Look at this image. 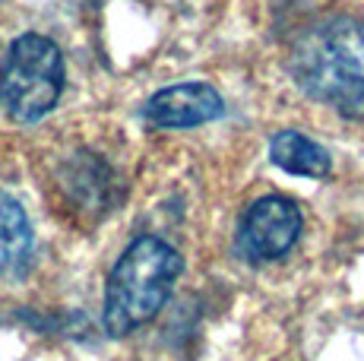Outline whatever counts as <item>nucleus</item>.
<instances>
[{
	"mask_svg": "<svg viewBox=\"0 0 364 361\" xmlns=\"http://www.w3.org/2000/svg\"><path fill=\"white\" fill-rule=\"evenodd\" d=\"M295 76L307 95L364 121V23L330 19L295 48Z\"/></svg>",
	"mask_w": 364,
	"mask_h": 361,
	"instance_id": "1",
	"label": "nucleus"
},
{
	"mask_svg": "<svg viewBox=\"0 0 364 361\" xmlns=\"http://www.w3.org/2000/svg\"><path fill=\"white\" fill-rule=\"evenodd\" d=\"M184 260L168 241L143 235L117 257L105 286V330L127 336L165 308Z\"/></svg>",
	"mask_w": 364,
	"mask_h": 361,
	"instance_id": "2",
	"label": "nucleus"
},
{
	"mask_svg": "<svg viewBox=\"0 0 364 361\" xmlns=\"http://www.w3.org/2000/svg\"><path fill=\"white\" fill-rule=\"evenodd\" d=\"M64 92V54L51 38L26 32L0 67V105L19 124L41 121Z\"/></svg>",
	"mask_w": 364,
	"mask_h": 361,
	"instance_id": "3",
	"label": "nucleus"
},
{
	"mask_svg": "<svg viewBox=\"0 0 364 361\" xmlns=\"http://www.w3.org/2000/svg\"><path fill=\"white\" fill-rule=\"evenodd\" d=\"M301 235V210L289 197H263L244 212L237 244L250 263L279 260Z\"/></svg>",
	"mask_w": 364,
	"mask_h": 361,
	"instance_id": "4",
	"label": "nucleus"
},
{
	"mask_svg": "<svg viewBox=\"0 0 364 361\" xmlns=\"http://www.w3.org/2000/svg\"><path fill=\"white\" fill-rule=\"evenodd\" d=\"M222 114H225V102L209 82H178V86L159 89L143 108L146 121L162 130L200 127Z\"/></svg>",
	"mask_w": 364,
	"mask_h": 361,
	"instance_id": "5",
	"label": "nucleus"
},
{
	"mask_svg": "<svg viewBox=\"0 0 364 361\" xmlns=\"http://www.w3.org/2000/svg\"><path fill=\"white\" fill-rule=\"evenodd\" d=\"M269 158L289 175L301 178H326L330 175V156L323 146H317L314 140H307L298 130H279L269 140Z\"/></svg>",
	"mask_w": 364,
	"mask_h": 361,
	"instance_id": "6",
	"label": "nucleus"
},
{
	"mask_svg": "<svg viewBox=\"0 0 364 361\" xmlns=\"http://www.w3.org/2000/svg\"><path fill=\"white\" fill-rule=\"evenodd\" d=\"M32 225L13 197L0 193V273H16L32 257Z\"/></svg>",
	"mask_w": 364,
	"mask_h": 361,
	"instance_id": "7",
	"label": "nucleus"
}]
</instances>
